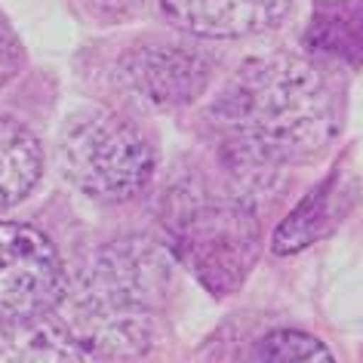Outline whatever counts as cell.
<instances>
[{"mask_svg": "<svg viewBox=\"0 0 363 363\" xmlns=\"http://www.w3.org/2000/svg\"><path fill=\"white\" fill-rule=\"evenodd\" d=\"M68 274L47 234L0 222V320L40 317L65 302Z\"/></svg>", "mask_w": 363, "mask_h": 363, "instance_id": "cell-5", "label": "cell"}, {"mask_svg": "<svg viewBox=\"0 0 363 363\" xmlns=\"http://www.w3.org/2000/svg\"><path fill=\"white\" fill-rule=\"evenodd\" d=\"M240 194L284 167L311 163L342 126L339 86L293 52L247 59L225 80L210 111Z\"/></svg>", "mask_w": 363, "mask_h": 363, "instance_id": "cell-1", "label": "cell"}, {"mask_svg": "<svg viewBox=\"0 0 363 363\" xmlns=\"http://www.w3.org/2000/svg\"><path fill=\"white\" fill-rule=\"evenodd\" d=\"M293 0H160L179 31L206 40H234L268 31L286 19Z\"/></svg>", "mask_w": 363, "mask_h": 363, "instance_id": "cell-7", "label": "cell"}, {"mask_svg": "<svg viewBox=\"0 0 363 363\" xmlns=\"http://www.w3.org/2000/svg\"><path fill=\"white\" fill-rule=\"evenodd\" d=\"M0 363H84L74 333L47 317L0 320Z\"/></svg>", "mask_w": 363, "mask_h": 363, "instance_id": "cell-9", "label": "cell"}, {"mask_svg": "<svg viewBox=\"0 0 363 363\" xmlns=\"http://www.w3.org/2000/svg\"><path fill=\"white\" fill-rule=\"evenodd\" d=\"M259 357L262 363H335L333 351L317 335L293 326L268 333L259 342Z\"/></svg>", "mask_w": 363, "mask_h": 363, "instance_id": "cell-12", "label": "cell"}, {"mask_svg": "<svg viewBox=\"0 0 363 363\" xmlns=\"http://www.w3.org/2000/svg\"><path fill=\"white\" fill-rule=\"evenodd\" d=\"M351 206V179L342 172H333L320 188H314L302 203L280 222V228L271 238V252L274 256H293V252L311 247L320 238L335 231V225L345 219Z\"/></svg>", "mask_w": 363, "mask_h": 363, "instance_id": "cell-8", "label": "cell"}, {"mask_svg": "<svg viewBox=\"0 0 363 363\" xmlns=\"http://www.w3.org/2000/svg\"><path fill=\"white\" fill-rule=\"evenodd\" d=\"M163 225L176 259L216 298L238 293L259 262V219L238 188L216 191L201 179H182L167 191Z\"/></svg>", "mask_w": 363, "mask_h": 363, "instance_id": "cell-3", "label": "cell"}, {"mask_svg": "<svg viewBox=\"0 0 363 363\" xmlns=\"http://www.w3.org/2000/svg\"><path fill=\"white\" fill-rule=\"evenodd\" d=\"M305 43L314 56L363 65V0H320Z\"/></svg>", "mask_w": 363, "mask_h": 363, "instance_id": "cell-10", "label": "cell"}, {"mask_svg": "<svg viewBox=\"0 0 363 363\" xmlns=\"http://www.w3.org/2000/svg\"><path fill=\"white\" fill-rule=\"evenodd\" d=\"M176 277V252L151 238H121L99 250L68 296V330L99 363H145L157 314Z\"/></svg>", "mask_w": 363, "mask_h": 363, "instance_id": "cell-2", "label": "cell"}, {"mask_svg": "<svg viewBox=\"0 0 363 363\" xmlns=\"http://www.w3.org/2000/svg\"><path fill=\"white\" fill-rule=\"evenodd\" d=\"M86 19L102 22V25H117L130 22L142 13L145 0H71Z\"/></svg>", "mask_w": 363, "mask_h": 363, "instance_id": "cell-13", "label": "cell"}, {"mask_svg": "<svg viewBox=\"0 0 363 363\" xmlns=\"http://www.w3.org/2000/svg\"><path fill=\"white\" fill-rule=\"evenodd\" d=\"M22 62H25V50L19 38L13 34V28L0 19V86H6L10 80L22 71Z\"/></svg>", "mask_w": 363, "mask_h": 363, "instance_id": "cell-14", "label": "cell"}, {"mask_svg": "<svg viewBox=\"0 0 363 363\" xmlns=\"http://www.w3.org/2000/svg\"><path fill=\"white\" fill-rule=\"evenodd\" d=\"M43 172V151L28 126L0 117V210L25 201Z\"/></svg>", "mask_w": 363, "mask_h": 363, "instance_id": "cell-11", "label": "cell"}, {"mask_svg": "<svg viewBox=\"0 0 363 363\" xmlns=\"http://www.w3.org/2000/svg\"><path fill=\"white\" fill-rule=\"evenodd\" d=\"M213 77L210 52L185 40H135L117 59V80L151 108H182L201 99Z\"/></svg>", "mask_w": 363, "mask_h": 363, "instance_id": "cell-6", "label": "cell"}, {"mask_svg": "<svg viewBox=\"0 0 363 363\" xmlns=\"http://www.w3.org/2000/svg\"><path fill=\"white\" fill-rule=\"evenodd\" d=\"M59 167L77 191L99 203H123L145 191L154 172V148L130 117L86 108L59 133Z\"/></svg>", "mask_w": 363, "mask_h": 363, "instance_id": "cell-4", "label": "cell"}]
</instances>
